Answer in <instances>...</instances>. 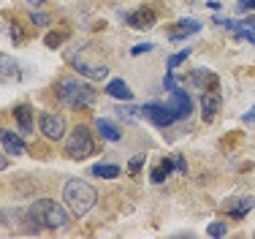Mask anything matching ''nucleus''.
<instances>
[{
  "instance_id": "1",
  "label": "nucleus",
  "mask_w": 255,
  "mask_h": 239,
  "mask_svg": "<svg viewBox=\"0 0 255 239\" xmlns=\"http://www.w3.org/2000/svg\"><path fill=\"white\" fill-rule=\"evenodd\" d=\"M27 218L33 220V229L30 234H38L44 229H54V231H63L71 226V215L63 204H57L54 199H35L27 210Z\"/></svg>"
},
{
  "instance_id": "2",
  "label": "nucleus",
  "mask_w": 255,
  "mask_h": 239,
  "mask_svg": "<svg viewBox=\"0 0 255 239\" xmlns=\"http://www.w3.org/2000/svg\"><path fill=\"white\" fill-rule=\"evenodd\" d=\"M54 93H57L60 103H65V106H71V109H84V106H93L95 103L93 84L82 82V79H76V76H63L57 82V87H54Z\"/></svg>"
},
{
  "instance_id": "3",
  "label": "nucleus",
  "mask_w": 255,
  "mask_h": 239,
  "mask_svg": "<svg viewBox=\"0 0 255 239\" xmlns=\"http://www.w3.org/2000/svg\"><path fill=\"white\" fill-rule=\"evenodd\" d=\"M63 201L76 218H84L95 204H98V193H95V188L84 180H68L63 188Z\"/></svg>"
},
{
  "instance_id": "4",
  "label": "nucleus",
  "mask_w": 255,
  "mask_h": 239,
  "mask_svg": "<svg viewBox=\"0 0 255 239\" xmlns=\"http://www.w3.org/2000/svg\"><path fill=\"white\" fill-rule=\"evenodd\" d=\"M95 152V142H93V133H90L87 125H76L74 131L68 133L65 139V155L71 161H84Z\"/></svg>"
},
{
  "instance_id": "5",
  "label": "nucleus",
  "mask_w": 255,
  "mask_h": 239,
  "mask_svg": "<svg viewBox=\"0 0 255 239\" xmlns=\"http://www.w3.org/2000/svg\"><path fill=\"white\" fill-rule=\"evenodd\" d=\"M141 120H149L157 128H168L177 122V112L171 109V103H144L141 106Z\"/></svg>"
},
{
  "instance_id": "6",
  "label": "nucleus",
  "mask_w": 255,
  "mask_h": 239,
  "mask_svg": "<svg viewBox=\"0 0 255 239\" xmlns=\"http://www.w3.org/2000/svg\"><path fill=\"white\" fill-rule=\"evenodd\" d=\"M38 125H41V133H44L49 142H60V139H65V120H63V114L41 112Z\"/></svg>"
},
{
  "instance_id": "7",
  "label": "nucleus",
  "mask_w": 255,
  "mask_h": 239,
  "mask_svg": "<svg viewBox=\"0 0 255 239\" xmlns=\"http://www.w3.org/2000/svg\"><path fill=\"white\" fill-rule=\"evenodd\" d=\"M168 103H171V109L177 112V120H187L190 117V112H193V98L187 90H171V95H168Z\"/></svg>"
},
{
  "instance_id": "8",
  "label": "nucleus",
  "mask_w": 255,
  "mask_h": 239,
  "mask_svg": "<svg viewBox=\"0 0 255 239\" xmlns=\"http://www.w3.org/2000/svg\"><path fill=\"white\" fill-rule=\"evenodd\" d=\"M125 22L130 24L133 30H149V27H155L157 14H155V8H136L125 16Z\"/></svg>"
},
{
  "instance_id": "9",
  "label": "nucleus",
  "mask_w": 255,
  "mask_h": 239,
  "mask_svg": "<svg viewBox=\"0 0 255 239\" xmlns=\"http://www.w3.org/2000/svg\"><path fill=\"white\" fill-rule=\"evenodd\" d=\"M0 144H3V150L8 155H25V150H27L22 133H14L8 128H0Z\"/></svg>"
},
{
  "instance_id": "10",
  "label": "nucleus",
  "mask_w": 255,
  "mask_h": 239,
  "mask_svg": "<svg viewBox=\"0 0 255 239\" xmlns=\"http://www.w3.org/2000/svg\"><path fill=\"white\" fill-rule=\"evenodd\" d=\"M220 106H223V98H220V93H217L215 87L206 90V93L201 95V112H204V120H206V122H212V120L217 117Z\"/></svg>"
},
{
  "instance_id": "11",
  "label": "nucleus",
  "mask_w": 255,
  "mask_h": 239,
  "mask_svg": "<svg viewBox=\"0 0 255 239\" xmlns=\"http://www.w3.org/2000/svg\"><path fill=\"white\" fill-rule=\"evenodd\" d=\"M19 76H22V71L16 65V60L8 57V54H0V82L11 84V82H19Z\"/></svg>"
},
{
  "instance_id": "12",
  "label": "nucleus",
  "mask_w": 255,
  "mask_h": 239,
  "mask_svg": "<svg viewBox=\"0 0 255 239\" xmlns=\"http://www.w3.org/2000/svg\"><path fill=\"white\" fill-rule=\"evenodd\" d=\"M33 106L30 103H19V106L14 109V120L16 125H19V133L22 136H27V133H33Z\"/></svg>"
},
{
  "instance_id": "13",
  "label": "nucleus",
  "mask_w": 255,
  "mask_h": 239,
  "mask_svg": "<svg viewBox=\"0 0 255 239\" xmlns=\"http://www.w3.org/2000/svg\"><path fill=\"white\" fill-rule=\"evenodd\" d=\"M74 68H76V73L79 76H84V79H106V73H109V68L106 65H98V63H84V60H76L74 63Z\"/></svg>"
},
{
  "instance_id": "14",
  "label": "nucleus",
  "mask_w": 255,
  "mask_h": 239,
  "mask_svg": "<svg viewBox=\"0 0 255 239\" xmlns=\"http://www.w3.org/2000/svg\"><path fill=\"white\" fill-rule=\"evenodd\" d=\"M95 131H98L101 139H106V142H120V139H123V131H120L112 120H106V117L95 120Z\"/></svg>"
},
{
  "instance_id": "15",
  "label": "nucleus",
  "mask_w": 255,
  "mask_h": 239,
  "mask_svg": "<svg viewBox=\"0 0 255 239\" xmlns=\"http://www.w3.org/2000/svg\"><path fill=\"white\" fill-rule=\"evenodd\" d=\"M177 24H179V27L171 30V38H174V41L187 38V35H196V33H201V27H204L198 19H179Z\"/></svg>"
},
{
  "instance_id": "16",
  "label": "nucleus",
  "mask_w": 255,
  "mask_h": 239,
  "mask_svg": "<svg viewBox=\"0 0 255 239\" xmlns=\"http://www.w3.org/2000/svg\"><path fill=\"white\" fill-rule=\"evenodd\" d=\"M106 93L112 98H117V101H133V90L128 87V82H123V79H112L106 84Z\"/></svg>"
},
{
  "instance_id": "17",
  "label": "nucleus",
  "mask_w": 255,
  "mask_h": 239,
  "mask_svg": "<svg viewBox=\"0 0 255 239\" xmlns=\"http://www.w3.org/2000/svg\"><path fill=\"white\" fill-rule=\"evenodd\" d=\"M174 169H177V166H174V158H163V161L152 169V174H149V177H152L155 185H160V182H166L168 177H171Z\"/></svg>"
},
{
  "instance_id": "18",
  "label": "nucleus",
  "mask_w": 255,
  "mask_h": 239,
  "mask_svg": "<svg viewBox=\"0 0 255 239\" xmlns=\"http://www.w3.org/2000/svg\"><path fill=\"white\" fill-rule=\"evenodd\" d=\"M255 207V199H250V196H247V199H239V201H231L228 204V212H231V218H236V220H242L247 215V212H250Z\"/></svg>"
},
{
  "instance_id": "19",
  "label": "nucleus",
  "mask_w": 255,
  "mask_h": 239,
  "mask_svg": "<svg viewBox=\"0 0 255 239\" xmlns=\"http://www.w3.org/2000/svg\"><path fill=\"white\" fill-rule=\"evenodd\" d=\"M187 82L196 84V87H201V90H209V82H217V76H215V73H209V68H201V71L190 73Z\"/></svg>"
},
{
  "instance_id": "20",
  "label": "nucleus",
  "mask_w": 255,
  "mask_h": 239,
  "mask_svg": "<svg viewBox=\"0 0 255 239\" xmlns=\"http://www.w3.org/2000/svg\"><path fill=\"white\" fill-rule=\"evenodd\" d=\"M90 171H93V177H101V180H117L120 177V166H114V163H95Z\"/></svg>"
},
{
  "instance_id": "21",
  "label": "nucleus",
  "mask_w": 255,
  "mask_h": 239,
  "mask_svg": "<svg viewBox=\"0 0 255 239\" xmlns=\"http://www.w3.org/2000/svg\"><path fill=\"white\" fill-rule=\"evenodd\" d=\"M190 52H193V49L187 46V49H182V52L171 54V57H168V71H174V68H177V65H182V63H185V60L190 57Z\"/></svg>"
},
{
  "instance_id": "22",
  "label": "nucleus",
  "mask_w": 255,
  "mask_h": 239,
  "mask_svg": "<svg viewBox=\"0 0 255 239\" xmlns=\"http://www.w3.org/2000/svg\"><path fill=\"white\" fill-rule=\"evenodd\" d=\"M209 237H226L228 234V223H223V220H217V223L209 226V231H206Z\"/></svg>"
},
{
  "instance_id": "23",
  "label": "nucleus",
  "mask_w": 255,
  "mask_h": 239,
  "mask_svg": "<svg viewBox=\"0 0 255 239\" xmlns=\"http://www.w3.org/2000/svg\"><path fill=\"white\" fill-rule=\"evenodd\" d=\"M65 38H68V35H65V33H49V35H46V38H44V44H46V46H52V49H57V46L63 44Z\"/></svg>"
},
{
  "instance_id": "24",
  "label": "nucleus",
  "mask_w": 255,
  "mask_h": 239,
  "mask_svg": "<svg viewBox=\"0 0 255 239\" xmlns=\"http://www.w3.org/2000/svg\"><path fill=\"white\" fill-rule=\"evenodd\" d=\"M144 161H147V155H133L130 163H128V171H130V174H138L141 166H144Z\"/></svg>"
},
{
  "instance_id": "25",
  "label": "nucleus",
  "mask_w": 255,
  "mask_h": 239,
  "mask_svg": "<svg viewBox=\"0 0 255 239\" xmlns=\"http://www.w3.org/2000/svg\"><path fill=\"white\" fill-rule=\"evenodd\" d=\"M8 35H11V41H14V44H22V41H25V33L19 30V24H16V22L8 27Z\"/></svg>"
},
{
  "instance_id": "26",
  "label": "nucleus",
  "mask_w": 255,
  "mask_h": 239,
  "mask_svg": "<svg viewBox=\"0 0 255 239\" xmlns=\"http://www.w3.org/2000/svg\"><path fill=\"white\" fill-rule=\"evenodd\" d=\"M163 87L171 93V90H177V79H174V71H168L166 68V76H163Z\"/></svg>"
},
{
  "instance_id": "27",
  "label": "nucleus",
  "mask_w": 255,
  "mask_h": 239,
  "mask_svg": "<svg viewBox=\"0 0 255 239\" xmlns=\"http://www.w3.org/2000/svg\"><path fill=\"white\" fill-rule=\"evenodd\" d=\"M30 22L33 24H49V16L41 14V11H33V14H30Z\"/></svg>"
},
{
  "instance_id": "28",
  "label": "nucleus",
  "mask_w": 255,
  "mask_h": 239,
  "mask_svg": "<svg viewBox=\"0 0 255 239\" xmlns=\"http://www.w3.org/2000/svg\"><path fill=\"white\" fill-rule=\"evenodd\" d=\"M152 49H155V44H138V46H133V49H130V54H133V57H138V54L152 52Z\"/></svg>"
},
{
  "instance_id": "29",
  "label": "nucleus",
  "mask_w": 255,
  "mask_h": 239,
  "mask_svg": "<svg viewBox=\"0 0 255 239\" xmlns=\"http://www.w3.org/2000/svg\"><path fill=\"white\" fill-rule=\"evenodd\" d=\"M174 166H177V171H182V174H187V163L182 161V155H174Z\"/></svg>"
},
{
  "instance_id": "30",
  "label": "nucleus",
  "mask_w": 255,
  "mask_h": 239,
  "mask_svg": "<svg viewBox=\"0 0 255 239\" xmlns=\"http://www.w3.org/2000/svg\"><path fill=\"white\" fill-rule=\"evenodd\" d=\"M236 5L242 11H250V8H255V0H236Z\"/></svg>"
},
{
  "instance_id": "31",
  "label": "nucleus",
  "mask_w": 255,
  "mask_h": 239,
  "mask_svg": "<svg viewBox=\"0 0 255 239\" xmlns=\"http://www.w3.org/2000/svg\"><path fill=\"white\" fill-rule=\"evenodd\" d=\"M242 120H245L247 125H250V122H255V106H253V109H250V112H247V114H245V117H242Z\"/></svg>"
},
{
  "instance_id": "32",
  "label": "nucleus",
  "mask_w": 255,
  "mask_h": 239,
  "mask_svg": "<svg viewBox=\"0 0 255 239\" xmlns=\"http://www.w3.org/2000/svg\"><path fill=\"white\" fill-rule=\"evenodd\" d=\"M25 3H30V5H35V8H41V5L46 3V0H25Z\"/></svg>"
},
{
  "instance_id": "33",
  "label": "nucleus",
  "mask_w": 255,
  "mask_h": 239,
  "mask_svg": "<svg viewBox=\"0 0 255 239\" xmlns=\"http://www.w3.org/2000/svg\"><path fill=\"white\" fill-rule=\"evenodd\" d=\"M5 166H8V158H5V155H0V171H3Z\"/></svg>"
}]
</instances>
